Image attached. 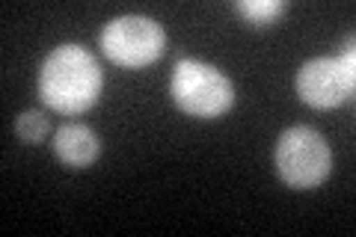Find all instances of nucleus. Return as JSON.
I'll list each match as a JSON object with an SVG mask.
<instances>
[{
    "label": "nucleus",
    "instance_id": "nucleus-4",
    "mask_svg": "<svg viewBox=\"0 0 356 237\" xmlns=\"http://www.w3.org/2000/svg\"><path fill=\"white\" fill-rule=\"evenodd\" d=\"M294 86H297V95L309 107H318V110L339 107L348 98H353V89H356L353 39H348V44H341V51L336 56H315V60L303 63V69L297 72Z\"/></svg>",
    "mask_w": 356,
    "mask_h": 237
},
{
    "label": "nucleus",
    "instance_id": "nucleus-6",
    "mask_svg": "<svg viewBox=\"0 0 356 237\" xmlns=\"http://www.w3.org/2000/svg\"><path fill=\"white\" fill-rule=\"evenodd\" d=\"M54 154H57L65 166L83 169L89 163H95V157L102 154V142H98L92 128L72 122V125H63L54 133Z\"/></svg>",
    "mask_w": 356,
    "mask_h": 237
},
{
    "label": "nucleus",
    "instance_id": "nucleus-2",
    "mask_svg": "<svg viewBox=\"0 0 356 237\" xmlns=\"http://www.w3.org/2000/svg\"><path fill=\"white\" fill-rule=\"evenodd\" d=\"M170 95L193 119H217L222 116L232 101H235V86L217 65L199 60H178L170 81Z\"/></svg>",
    "mask_w": 356,
    "mask_h": 237
},
{
    "label": "nucleus",
    "instance_id": "nucleus-5",
    "mask_svg": "<svg viewBox=\"0 0 356 237\" xmlns=\"http://www.w3.org/2000/svg\"><path fill=\"white\" fill-rule=\"evenodd\" d=\"M166 48V33L146 15H119L102 30V51L122 69H146Z\"/></svg>",
    "mask_w": 356,
    "mask_h": 237
},
{
    "label": "nucleus",
    "instance_id": "nucleus-7",
    "mask_svg": "<svg viewBox=\"0 0 356 237\" xmlns=\"http://www.w3.org/2000/svg\"><path fill=\"white\" fill-rule=\"evenodd\" d=\"M235 9L247 24L267 27V24H276L288 6H285V0H238Z\"/></svg>",
    "mask_w": 356,
    "mask_h": 237
},
{
    "label": "nucleus",
    "instance_id": "nucleus-1",
    "mask_svg": "<svg viewBox=\"0 0 356 237\" xmlns=\"http://www.w3.org/2000/svg\"><path fill=\"white\" fill-rule=\"evenodd\" d=\"M102 86V65L81 44H60L44 56L39 72V95L60 116H81L95 107Z\"/></svg>",
    "mask_w": 356,
    "mask_h": 237
},
{
    "label": "nucleus",
    "instance_id": "nucleus-8",
    "mask_svg": "<svg viewBox=\"0 0 356 237\" xmlns=\"http://www.w3.org/2000/svg\"><path fill=\"white\" fill-rule=\"evenodd\" d=\"M48 131H51L48 116L39 113V110H27L15 119V133H18L21 142H42L44 137H48Z\"/></svg>",
    "mask_w": 356,
    "mask_h": 237
},
{
    "label": "nucleus",
    "instance_id": "nucleus-3",
    "mask_svg": "<svg viewBox=\"0 0 356 237\" xmlns=\"http://www.w3.org/2000/svg\"><path fill=\"white\" fill-rule=\"evenodd\" d=\"M332 169V152L324 133L315 128L294 125L276 142V172L294 190H312L327 181Z\"/></svg>",
    "mask_w": 356,
    "mask_h": 237
}]
</instances>
